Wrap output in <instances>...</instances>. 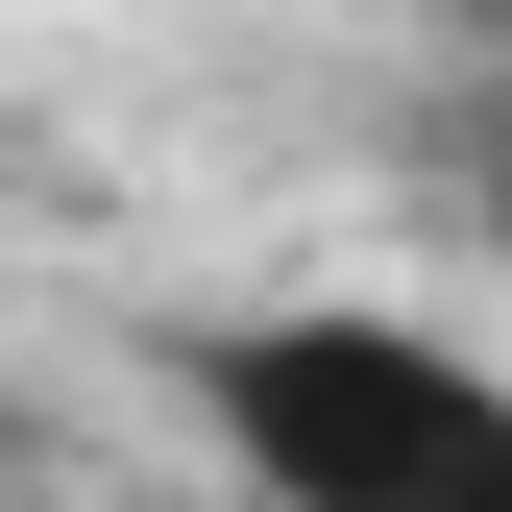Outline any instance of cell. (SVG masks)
Listing matches in <instances>:
<instances>
[{"label":"cell","mask_w":512,"mask_h":512,"mask_svg":"<svg viewBox=\"0 0 512 512\" xmlns=\"http://www.w3.org/2000/svg\"><path fill=\"white\" fill-rule=\"evenodd\" d=\"M196 415L269 512H512V391L439 317H342V293L196 317Z\"/></svg>","instance_id":"1"},{"label":"cell","mask_w":512,"mask_h":512,"mask_svg":"<svg viewBox=\"0 0 512 512\" xmlns=\"http://www.w3.org/2000/svg\"><path fill=\"white\" fill-rule=\"evenodd\" d=\"M0 464H25V415H0Z\"/></svg>","instance_id":"2"}]
</instances>
